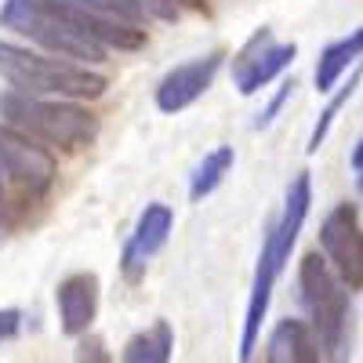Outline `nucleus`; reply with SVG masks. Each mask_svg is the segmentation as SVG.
Returning <instances> with one entry per match:
<instances>
[{
  "instance_id": "f257e3e1",
  "label": "nucleus",
  "mask_w": 363,
  "mask_h": 363,
  "mask_svg": "<svg viewBox=\"0 0 363 363\" xmlns=\"http://www.w3.org/2000/svg\"><path fill=\"white\" fill-rule=\"evenodd\" d=\"M0 26L15 29L55 55L80 58V62H106L109 48L135 51L145 44V29L102 18L66 0H4Z\"/></svg>"
},
{
  "instance_id": "f8f14e48",
  "label": "nucleus",
  "mask_w": 363,
  "mask_h": 363,
  "mask_svg": "<svg viewBox=\"0 0 363 363\" xmlns=\"http://www.w3.org/2000/svg\"><path fill=\"white\" fill-rule=\"evenodd\" d=\"M320 352L323 349L313 335V327L301 320H280L265 345L269 363H320Z\"/></svg>"
},
{
  "instance_id": "412c9836",
  "label": "nucleus",
  "mask_w": 363,
  "mask_h": 363,
  "mask_svg": "<svg viewBox=\"0 0 363 363\" xmlns=\"http://www.w3.org/2000/svg\"><path fill=\"white\" fill-rule=\"evenodd\" d=\"M22 215V207L8 200V171L0 167V225H11Z\"/></svg>"
},
{
  "instance_id": "dca6fc26",
  "label": "nucleus",
  "mask_w": 363,
  "mask_h": 363,
  "mask_svg": "<svg viewBox=\"0 0 363 363\" xmlns=\"http://www.w3.org/2000/svg\"><path fill=\"white\" fill-rule=\"evenodd\" d=\"M66 4H77L84 11H95L102 18L124 22V26H138L149 15L145 11V0H66Z\"/></svg>"
},
{
  "instance_id": "f03ea898",
  "label": "nucleus",
  "mask_w": 363,
  "mask_h": 363,
  "mask_svg": "<svg viewBox=\"0 0 363 363\" xmlns=\"http://www.w3.org/2000/svg\"><path fill=\"white\" fill-rule=\"evenodd\" d=\"M309 203H313V178H309V171H301L291 182L284 211H280V218L269 225L262 255H258V269H255V280H251V298H247V316H244V335H240V363H251V352H255L258 335H262V320L269 313L272 287H277L280 272H284V265L294 251V240H298L301 225H306V218H309Z\"/></svg>"
},
{
  "instance_id": "20e7f679",
  "label": "nucleus",
  "mask_w": 363,
  "mask_h": 363,
  "mask_svg": "<svg viewBox=\"0 0 363 363\" xmlns=\"http://www.w3.org/2000/svg\"><path fill=\"white\" fill-rule=\"evenodd\" d=\"M0 116L8 120V128L22 131L26 138L62 149V153L87 149L99 138V116L73 102H48L8 91V95H0Z\"/></svg>"
},
{
  "instance_id": "6ab92c4d",
  "label": "nucleus",
  "mask_w": 363,
  "mask_h": 363,
  "mask_svg": "<svg viewBox=\"0 0 363 363\" xmlns=\"http://www.w3.org/2000/svg\"><path fill=\"white\" fill-rule=\"evenodd\" d=\"M77 363H113V356L102 338H84L77 345Z\"/></svg>"
},
{
  "instance_id": "423d86ee",
  "label": "nucleus",
  "mask_w": 363,
  "mask_h": 363,
  "mask_svg": "<svg viewBox=\"0 0 363 363\" xmlns=\"http://www.w3.org/2000/svg\"><path fill=\"white\" fill-rule=\"evenodd\" d=\"M0 167L8 171V182L15 186L18 200H26L29 207L40 203L51 186H55V157L51 149L26 138L22 131L0 124Z\"/></svg>"
},
{
  "instance_id": "7ed1b4c3",
  "label": "nucleus",
  "mask_w": 363,
  "mask_h": 363,
  "mask_svg": "<svg viewBox=\"0 0 363 363\" xmlns=\"http://www.w3.org/2000/svg\"><path fill=\"white\" fill-rule=\"evenodd\" d=\"M298 287L323 356L330 363H345L352 352V301L345 284L338 280V272L330 269L327 258L313 251L298 265Z\"/></svg>"
},
{
  "instance_id": "9d476101",
  "label": "nucleus",
  "mask_w": 363,
  "mask_h": 363,
  "mask_svg": "<svg viewBox=\"0 0 363 363\" xmlns=\"http://www.w3.org/2000/svg\"><path fill=\"white\" fill-rule=\"evenodd\" d=\"M222 62H225V51H211V55L193 58V62H186V66H174L157 84V109L160 113H182V109H189L203 95V91L215 84Z\"/></svg>"
},
{
  "instance_id": "0eeeda50",
  "label": "nucleus",
  "mask_w": 363,
  "mask_h": 363,
  "mask_svg": "<svg viewBox=\"0 0 363 363\" xmlns=\"http://www.w3.org/2000/svg\"><path fill=\"white\" fill-rule=\"evenodd\" d=\"M320 247L345 287H363V225L356 203H338L320 225Z\"/></svg>"
},
{
  "instance_id": "2eb2a0df",
  "label": "nucleus",
  "mask_w": 363,
  "mask_h": 363,
  "mask_svg": "<svg viewBox=\"0 0 363 363\" xmlns=\"http://www.w3.org/2000/svg\"><path fill=\"white\" fill-rule=\"evenodd\" d=\"M174 349V330L167 320H157L149 330L135 335L124 349V363H167Z\"/></svg>"
},
{
  "instance_id": "aec40b11",
  "label": "nucleus",
  "mask_w": 363,
  "mask_h": 363,
  "mask_svg": "<svg viewBox=\"0 0 363 363\" xmlns=\"http://www.w3.org/2000/svg\"><path fill=\"white\" fill-rule=\"evenodd\" d=\"M291 91H294V80H284V84H280V91H277V99H272V102H269V106H265V109L258 113V120H255V128H258V131H262V128H269L272 120H277L280 106H284V102L291 99Z\"/></svg>"
},
{
  "instance_id": "5701e85b",
  "label": "nucleus",
  "mask_w": 363,
  "mask_h": 363,
  "mask_svg": "<svg viewBox=\"0 0 363 363\" xmlns=\"http://www.w3.org/2000/svg\"><path fill=\"white\" fill-rule=\"evenodd\" d=\"M352 171H356V186H359V193H363V138H359L356 149H352Z\"/></svg>"
},
{
  "instance_id": "ddd939ff",
  "label": "nucleus",
  "mask_w": 363,
  "mask_h": 363,
  "mask_svg": "<svg viewBox=\"0 0 363 363\" xmlns=\"http://www.w3.org/2000/svg\"><path fill=\"white\" fill-rule=\"evenodd\" d=\"M359 55H363V29H352L349 37L327 44L320 51V62H316V91H320V95L342 80V73L356 62Z\"/></svg>"
},
{
  "instance_id": "a211bd4d",
  "label": "nucleus",
  "mask_w": 363,
  "mask_h": 363,
  "mask_svg": "<svg viewBox=\"0 0 363 363\" xmlns=\"http://www.w3.org/2000/svg\"><path fill=\"white\" fill-rule=\"evenodd\" d=\"M178 4H189L193 11H203V15H207V4H203V0H145V11L153 15V18L171 22V18H178Z\"/></svg>"
},
{
  "instance_id": "9b49d317",
  "label": "nucleus",
  "mask_w": 363,
  "mask_h": 363,
  "mask_svg": "<svg viewBox=\"0 0 363 363\" xmlns=\"http://www.w3.org/2000/svg\"><path fill=\"white\" fill-rule=\"evenodd\" d=\"M55 301H58V320H62L66 335L69 338L87 335L91 320L99 313V277L95 272H73V277L58 284Z\"/></svg>"
},
{
  "instance_id": "4468645a",
  "label": "nucleus",
  "mask_w": 363,
  "mask_h": 363,
  "mask_svg": "<svg viewBox=\"0 0 363 363\" xmlns=\"http://www.w3.org/2000/svg\"><path fill=\"white\" fill-rule=\"evenodd\" d=\"M233 160H236V153H233V145H218V149H211V153L193 167V174H189V200H203V196H211L222 182H225V174L233 171Z\"/></svg>"
},
{
  "instance_id": "f3484780",
  "label": "nucleus",
  "mask_w": 363,
  "mask_h": 363,
  "mask_svg": "<svg viewBox=\"0 0 363 363\" xmlns=\"http://www.w3.org/2000/svg\"><path fill=\"white\" fill-rule=\"evenodd\" d=\"M352 87H356V77L342 87V95L338 99H330L327 102V109L320 113V120H316V128H313V135H309V145H306V153H316V149L323 145V138H327V131H330V124H335V116H338V109L345 106V99L352 95Z\"/></svg>"
},
{
  "instance_id": "39448f33",
  "label": "nucleus",
  "mask_w": 363,
  "mask_h": 363,
  "mask_svg": "<svg viewBox=\"0 0 363 363\" xmlns=\"http://www.w3.org/2000/svg\"><path fill=\"white\" fill-rule=\"evenodd\" d=\"M0 77H4L18 95L29 99H99L109 87L102 73H91L87 66H73L66 58H48L18 44L0 40Z\"/></svg>"
},
{
  "instance_id": "4be33fe9",
  "label": "nucleus",
  "mask_w": 363,
  "mask_h": 363,
  "mask_svg": "<svg viewBox=\"0 0 363 363\" xmlns=\"http://www.w3.org/2000/svg\"><path fill=\"white\" fill-rule=\"evenodd\" d=\"M22 330V313L18 309H0V342H11Z\"/></svg>"
},
{
  "instance_id": "1a4fd4ad",
  "label": "nucleus",
  "mask_w": 363,
  "mask_h": 363,
  "mask_svg": "<svg viewBox=\"0 0 363 363\" xmlns=\"http://www.w3.org/2000/svg\"><path fill=\"white\" fill-rule=\"evenodd\" d=\"M171 225H174V215H171L167 203H145V211L135 222V233L124 244V255H120V272H124L128 284H138L145 277V265L167 244Z\"/></svg>"
},
{
  "instance_id": "6e6552de",
  "label": "nucleus",
  "mask_w": 363,
  "mask_h": 363,
  "mask_svg": "<svg viewBox=\"0 0 363 363\" xmlns=\"http://www.w3.org/2000/svg\"><path fill=\"white\" fill-rule=\"evenodd\" d=\"M294 55H298L294 44H277L269 29H258V33L247 40V48L236 55V66H233L236 91L240 95H258L265 84H272L294 62Z\"/></svg>"
}]
</instances>
